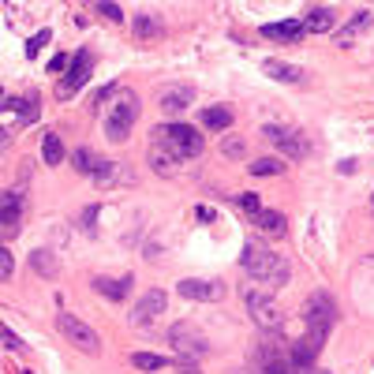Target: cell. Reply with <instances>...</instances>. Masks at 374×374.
<instances>
[{
	"instance_id": "obj_1",
	"label": "cell",
	"mask_w": 374,
	"mask_h": 374,
	"mask_svg": "<svg viewBox=\"0 0 374 374\" xmlns=\"http://www.w3.org/2000/svg\"><path fill=\"white\" fill-rule=\"evenodd\" d=\"M240 266H243V273H247V277L262 281V284H284V281L292 277L289 258L277 255V251H269L266 243H255V240L247 243V247H243Z\"/></svg>"
},
{
	"instance_id": "obj_2",
	"label": "cell",
	"mask_w": 374,
	"mask_h": 374,
	"mask_svg": "<svg viewBox=\"0 0 374 374\" xmlns=\"http://www.w3.org/2000/svg\"><path fill=\"white\" fill-rule=\"evenodd\" d=\"M154 142H161V146L172 150L180 161H183V157H198L206 150L203 135H195V127H187V124H161V127H154Z\"/></svg>"
},
{
	"instance_id": "obj_3",
	"label": "cell",
	"mask_w": 374,
	"mask_h": 374,
	"mask_svg": "<svg viewBox=\"0 0 374 374\" xmlns=\"http://www.w3.org/2000/svg\"><path fill=\"white\" fill-rule=\"evenodd\" d=\"M304 322H307V337L314 341H322L329 337V329H333L337 322V307H333V299H329L326 292H314L307 304H304Z\"/></svg>"
},
{
	"instance_id": "obj_4",
	"label": "cell",
	"mask_w": 374,
	"mask_h": 374,
	"mask_svg": "<svg viewBox=\"0 0 374 374\" xmlns=\"http://www.w3.org/2000/svg\"><path fill=\"white\" fill-rule=\"evenodd\" d=\"M135 117H139V97L135 94H120L117 102L109 105V117H105V135L112 142H124L135 127Z\"/></svg>"
},
{
	"instance_id": "obj_5",
	"label": "cell",
	"mask_w": 374,
	"mask_h": 374,
	"mask_svg": "<svg viewBox=\"0 0 374 374\" xmlns=\"http://www.w3.org/2000/svg\"><path fill=\"white\" fill-rule=\"evenodd\" d=\"M56 326H60V333H64L71 344H75L79 352H86V356H97V352H102V337H97L82 319H75V314L60 311V314H56Z\"/></svg>"
},
{
	"instance_id": "obj_6",
	"label": "cell",
	"mask_w": 374,
	"mask_h": 374,
	"mask_svg": "<svg viewBox=\"0 0 374 374\" xmlns=\"http://www.w3.org/2000/svg\"><path fill=\"white\" fill-rule=\"evenodd\" d=\"M169 344L176 348L183 359H203L210 352V341L203 329H195L191 322H180V326H172L169 329Z\"/></svg>"
},
{
	"instance_id": "obj_7",
	"label": "cell",
	"mask_w": 374,
	"mask_h": 374,
	"mask_svg": "<svg viewBox=\"0 0 374 374\" xmlns=\"http://www.w3.org/2000/svg\"><path fill=\"white\" fill-rule=\"evenodd\" d=\"M269 142H273V146H277L284 157H292V161H304V157L311 154V142H307V135L304 132H296V127H266V132H262Z\"/></svg>"
},
{
	"instance_id": "obj_8",
	"label": "cell",
	"mask_w": 374,
	"mask_h": 374,
	"mask_svg": "<svg viewBox=\"0 0 374 374\" xmlns=\"http://www.w3.org/2000/svg\"><path fill=\"white\" fill-rule=\"evenodd\" d=\"M247 314H251V322H255V326H262V329H266V333H277V329L284 326L281 307L273 304L269 296H262V292H247Z\"/></svg>"
},
{
	"instance_id": "obj_9",
	"label": "cell",
	"mask_w": 374,
	"mask_h": 374,
	"mask_svg": "<svg viewBox=\"0 0 374 374\" xmlns=\"http://www.w3.org/2000/svg\"><path fill=\"white\" fill-rule=\"evenodd\" d=\"M255 370L258 374H296L289 348L277 344V341H269V344H262V348L255 352Z\"/></svg>"
},
{
	"instance_id": "obj_10",
	"label": "cell",
	"mask_w": 374,
	"mask_h": 374,
	"mask_svg": "<svg viewBox=\"0 0 374 374\" xmlns=\"http://www.w3.org/2000/svg\"><path fill=\"white\" fill-rule=\"evenodd\" d=\"M90 71H94V56L86 53V49H79L75 60H68V79L56 86V97H60V102H68L75 90H82L86 79H90Z\"/></svg>"
},
{
	"instance_id": "obj_11",
	"label": "cell",
	"mask_w": 374,
	"mask_h": 374,
	"mask_svg": "<svg viewBox=\"0 0 374 374\" xmlns=\"http://www.w3.org/2000/svg\"><path fill=\"white\" fill-rule=\"evenodd\" d=\"M19 218H23V195L0 191V243L19 233Z\"/></svg>"
},
{
	"instance_id": "obj_12",
	"label": "cell",
	"mask_w": 374,
	"mask_h": 374,
	"mask_svg": "<svg viewBox=\"0 0 374 374\" xmlns=\"http://www.w3.org/2000/svg\"><path fill=\"white\" fill-rule=\"evenodd\" d=\"M180 296L195 299V304H218V299H225V284L221 281H206V277H183L180 281Z\"/></svg>"
},
{
	"instance_id": "obj_13",
	"label": "cell",
	"mask_w": 374,
	"mask_h": 374,
	"mask_svg": "<svg viewBox=\"0 0 374 374\" xmlns=\"http://www.w3.org/2000/svg\"><path fill=\"white\" fill-rule=\"evenodd\" d=\"M165 307H169V296H165L161 289H150V292L135 304V311H132V326H150V322H157V319L165 314Z\"/></svg>"
},
{
	"instance_id": "obj_14",
	"label": "cell",
	"mask_w": 374,
	"mask_h": 374,
	"mask_svg": "<svg viewBox=\"0 0 374 374\" xmlns=\"http://www.w3.org/2000/svg\"><path fill=\"white\" fill-rule=\"evenodd\" d=\"M157 102H161V112L176 117V112H183V109H191V105H195V86H187V82H172V86H165V90L157 94Z\"/></svg>"
},
{
	"instance_id": "obj_15",
	"label": "cell",
	"mask_w": 374,
	"mask_h": 374,
	"mask_svg": "<svg viewBox=\"0 0 374 374\" xmlns=\"http://www.w3.org/2000/svg\"><path fill=\"white\" fill-rule=\"evenodd\" d=\"M90 180L97 187H112V183H132V172H127L120 161H97L94 172H90Z\"/></svg>"
},
{
	"instance_id": "obj_16",
	"label": "cell",
	"mask_w": 374,
	"mask_h": 374,
	"mask_svg": "<svg viewBox=\"0 0 374 374\" xmlns=\"http://www.w3.org/2000/svg\"><path fill=\"white\" fill-rule=\"evenodd\" d=\"M146 161H150V169L157 172V176H176V172H180V157L172 150H165L161 142H154V146H150Z\"/></svg>"
},
{
	"instance_id": "obj_17",
	"label": "cell",
	"mask_w": 374,
	"mask_h": 374,
	"mask_svg": "<svg viewBox=\"0 0 374 374\" xmlns=\"http://www.w3.org/2000/svg\"><path fill=\"white\" fill-rule=\"evenodd\" d=\"M262 38H273V41H292V46H296V41H304V26H299V23H266L262 26Z\"/></svg>"
},
{
	"instance_id": "obj_18",
	"label": "cell",
	"mask_w": 374,
	"mask_h": 374,
	"mask_svg": "<svg viewBox=\"0 0 374 374\" xmlns=\"http://www.w3.org/2000/svg\"><path fill=\"white\" fill-rule=\"evenodd\" d=\"M262 71H266L269 79H277V82H304V68L284 64V60H266Z\"/></svg>"
},
{
	"instance_id": "obj_19",
	"label": "cell",
	"mask_w": 374,
	"mask_h": 374,
	"mask_svg": "<svg viewBox=\"0 0 374 374\" xmlns=\"http://www.w3.org/2000/svg\"><path fill=\"white\" fill-rule=\"evenodd\" d=\"M198 120H203V127H210V132H228V127H233V109L213 105V109L198 112Z\"/></svg>"
},
{
	"instance_id": "obj_20",
	"label": "cell",
	"mask_w": 374,
	"mask_h": 374,
	"mask_svg": "<svg viewBox=\"0 0 374 374\" xmlns=\"http://www.w3.org/2000/svg\"><path fill=\"white\" fill-rule=\"evenodd\" d=\"M299 26H304V34H326L329 26H333V11L329 8H311Z\"/></svg>"
},
{
	"instance_id": "obj_21",
	"label": "cell",
	"mask_w": 374,
	"mask_h": 374,
	"mask_svg": "<svg viewBox=\"0 0 374 374\" xmlns=\"http://www.w3.org/2000/svg\"><path fill=\"white\" fill-rule=\"evenodd\" d=\"M94 289L102 292L105 299H124L127 292H132V277H97Z\"/></svg>"
},
{
	"instance_id": "obj_22",
	"label": "cell",
	"mask_w": 374,
	"mask_h": 374,
	"mask_svg": "<svg viewBox=\"0 0 374 374\" xmlns=\"http://www.w3.org/2000/svg\"><path fill=\"white\" fill-rule=\"evenodd\" d=\"M255 225L262 228L266 236H284V213H277V210H258Z\"/></svg>"
},
{
	"instance_id": "obj_23",
	"label": "cell",
	"mask_w": 374,
	"mask_h": 374,
	"mask_svg": "<svg viewBox=\"0 0 374 374\" xmlns=\"http://www.w3.org/2000/svg\"><path fill=\"white\" fill-rule=\"evenodd\" d=\"M41 157H46V165H60L64 161V142L56 132H46L41 135Z\"/></svg>"
},
{
	"instance_id": "obj_24",
	"label": "cell",
	"mask_w": 374,
	"mask_h": 374,
	"mask_svg": "<svg viewBox=\"0 0 374 374\" xmlns=\"http://www.w3.org/2000/svg\"><path fill=\"white\" fill-rule=\"evenodd\" d=\"M374 23V11H356V19L348 23V26H344V31L337 34V46H348V41L359 34V31H367V26Z\"/></svg>"
},
{
	"instance_id": "obj_25",
	"label": "cell",
	"mask_w": 374,
	"mask_h": 374,
	"mask_svg": "<svg viewBox=\"0 0 374 374\" xmlns=\"http://www.w3.org/2000/svg\"><path fill=\"white\" fill-rule=\"evenodd\" d=\"M132 363L139 370H165V367H180L176 359H165V356H150V352H135L132 356Z\"/></svg>"
},
{
	"instance_id": "obj_26",
	"label": "cell",
	"mask_w": 374,
	"mask_h": 374,
	"mask_svg": "<svg viewBox=\"0 0 374 374\" xmlns=\"http://www.w3.org/2000/svg\"><path fill=\"white\" fill-rule=\"evenodd\" d=\"M31 266H34V273H41V277H56V273H60V266H56L53 251H41V247L31 255Z\"/></svg>"
},
{
	"instance_id": "obj_27",
	"label": "cell",
	"mask_w": 374,
	"mask_h": 374,
	"mask_svg": "<svg viewBox=\"0 0 374 374\" xmlns=\"http://www.w3.org/2000/svg\"><path fill=\"white\" fill-rule=\"evenodd\" d=\"M247 169H251V176H281L284 161H277V157H258V161L247 165Z\"/></svg>"
},
{
	"instance_id": "obj_28",
	"label": "cell",
	"mask_w": 374,
	"mask_h": 374,
	"mask_svg": "<svg viewBox=\"0 0 374 374\" xmlns=\"http://www.w3.org/2000/svg\"><path fill=\"white\" fill-rule=\"evenodd\" d=\"M135 34H139V38H157V34H161V23L142 11V16H135Z\"/></svg>"
},
{
	"instance_id": "obj_29",
	"label": "cell",
	"mask_w": 374,
	"mask_h": 374,
	"mask_svg": "<svg viewBox=\"0 0 374 374\" xmlns=\"http://www.w3.org/2000/svg\"><path fill=\"white\" fill-rule=\"evenodd\" d=\"M221 154L225 157H243V154H247V139H243V135H225L221 139Z\"/></svg>"
},
{
	"instance_id": "obj_30",
	"label": "cell",
	"mask_w": 374,
	"mask_h": 374,
	"mask_svg": "<svg viewBox=\"0 0 374 374\" xmlns=\"http://www.w3.org/2000/svg\"><path fill=\"white\" fill-rule=\"evenodd\" d=\"M11 273H16V255L0 243V281H11Z\"/></svg>"
},
{
	"instance_id": "obj_31",
	"label": "cell",
	"mask_w": 374,
	"mask_h": 374,
	"mask_svg": "<svg viewBox=\"0 0 374 374\" xmlns=\"http://www.w3.org/2000/svg\"><path fill=\"white\" fill-rule=\"evenodd\" d=\"M0 344H4L8 352H23V341H19V333H16V329H8L4 322H0Z\"/></svg>"
},
{
	"instance_id": "obj_32",
	"label": "cell",
	"mask_w": 374,
	"mask_h": 374,
	"mask_svg": "<svg viewBox=\"0 0 374 374\" xmlns=\"http://www.w3.org/2000/svg\"><path fill=\"white\" fill-rule=\"evenodd\" d=\"M94 165H97V157H94L90 150H75V169L82 172V176H90Z\"/></svg>"
},
{
	"instance_id": "obj_33",
	"label": "cell",
	"mask_w": 374,
	"mask_h": 374,
	"mask_svg": "<svg viewBox=\"0 0 374 374\" xmlns=\"http://www.w3.org/2000/svg\"><path fill=\"white\" fill-rule=\"evenodd\" d=\"M41 46H49V31H38L31 41H26V56H31V60H34V56L41 53Z\"/></svg>"
},
{
	"instance_id": "obj_34",
	"label": "cell",
	"mask_w": 374,
	"mask_h": 374,
	"mask_svg": "<svg viewBox=\"0 0 374 374\" xmlns=\"http://www.w3.org/2000/svg\"><path fill=\"white\" fill-rule=\"evenodd\" d=\"M236 203H240L243 210H247V213H251V218H255V213H258V210H262V203H258V195H247V191H243V195H236Z\"/></svg>"
},
{
	"instance_id": "obj_35",
	"label": "cell",
	"mask_w": 374,
	"mask_h": 374,
	"mask_svg": "<svg viewBox=\"0 0 374 374\" xmlns=\"http://www.w3.org/2000/svg\"><path fill=\"white\" fill-rule=\"evenodd\" d=\"M97 11H102V16L109 19V23H120L124 16H120V8L117 4H97Z\"/></svg>"
},
{
	"instance_id": "obj_36",
	"label": "cell",
	"mask_w": 374,
	"mask_h": 374,
	"mask_svg": "<svg viewBox=\"0 0 374 374\" xmlns=\"http://www.w3.org/2000/svg\"><path fill=\"white\" fill-rule=\"evenodd\" d=\"M94 218H97V206H90L82 213V228H86V233H94Z\"/></svg>"
},
{
	"instance_id": "obj_37",
	"label": "cell",
	"mask_w": 374,
	"mask_h": 374,
	"mask_svg": "<svg viewBox=\"0 0 374 374\" xmlns=\"http://www.w3.org/2000/svg\"><path fill=\"white\" fill-rule=\"evenodd\" d=\"M64 68H68V56H64V53H56L53 60H49V71H64Z\"/></svg>"
},
{
	"instance_id": "obj_38",
	"label": "cell",
	"mask_w": 374,
	"mask_h": 374,
	"mask_svg": "<svg viewBox=\"0 0 374 374\" xmlns=\"http://www.w3.org/2000/svg\"><path fill=\"white\" fill-rule=\"evenodd\" d=\"M195 213H198V221H213V210L210 206H198Z\"/></svg>"
},
{
	"instance_id": "obj_39",
	"label": "cell",
	"mask_w": 374,
	"mask_h": 374,
	"mask_svg": "<svg viewBox=\"0 0 374 374\" xmlns=\"http://www.w3.org/2000/svg\"><path fill=\"white\" fill-rule=\"evenodd\" d=\"M307 374H329V370H307Z\"/></svg>"
},
{
	"instance_id": "obj_40",
	"label": "cell",
	"mask_w": 374,
	"mask_h": 374,
	"mask_svg": "<svg viewBox=\"0 0 374 374\" xmlns=\"http://www.w3.org/2000/svg\"><path fill=\"white\" fill-rule=\"evenodd\" d=\"M23 374H34V370H23Z\"/></svg>"
},
{
	"instance_id": "obj_41",
	"label": "cell",
	"mask_w": 374,
	"mask_h": 374,
	"mask_svg": "<svg viewBox=\"0 0 374 374\" xmlns=\"http://www.w3.org/2000/svg\"><path fill=\"white\" fill-rule=\"evenodd\" d=\"M247 374H258V370H247Z\"/></svg>"
}]
</instances>
